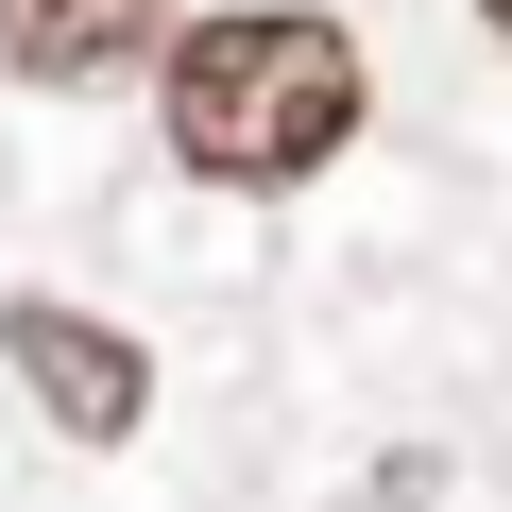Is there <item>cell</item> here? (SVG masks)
Instances as JSON below:
<instances>
[{
  "label": "cell",
  "instance_id": "1",
  "mask_svg": "<svg viewBox=\"0 0 512 512\" xmlns=\"http://www.w3.org/2000/svg\"><path fill=\"white\" fill-rule=\"evenodd\" d=\"M359 120H376V69H359V35L325 18V0H222V18H171V52H154L171 171L188 188H239V205L342 171Z\"/></svg>",
  "mask_w": 512,
  "mask_h": 512
},
{
  "label": "cell",
  "instance_id": "2",
  "mask_svg": "<svg viewBox=\"0 0 512 512\" xmlns=\"http://www.w3.org/2000/svg\"><path fill=\"white\" fill-rule=\"evenodd\" d=\"M0 359H18V393H35L86 461H120V444L154 427V359H137V325H103V308H69V291H0Z\"/></svg>",
  "mask_w": 512,
  "mask_h": 512
},
{
  "label": "cell",
  "instance_id": "3",
  "mask_svg": "<svg viewBox=\"0 0 512 512\" xmlns=\"http://www.w3.org/2000/svg\"><path fill=\"white\" fill-rule=\"evenodd\" d=\"M154 52H171V0H0V69L52 86V103L154 86Z\"/></svg>",
  "mask_w": 512,
  "mask_h": 512
},
{
  "label": "cell",
  "instance_id": "4",
  "mask_svg": "<svg viewBox=\"0 0 512 512\" xmlns=\"http://www.w3.org/2000/svg\"><path fill=\"white\" fill-rule=\"evenodd\" d=\"M478 35H495V52H512V0H478Z\"/></svg>",
  "mask_w": 512,
  "mask_h": 512
}]
</instances>
